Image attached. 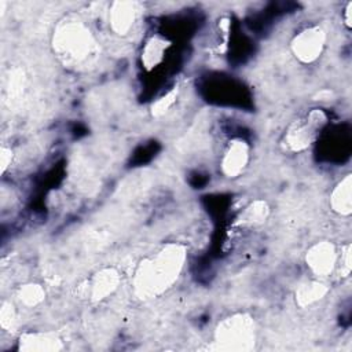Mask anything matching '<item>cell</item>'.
I'll return each mask as SVG.
<instances>
[{
    "mask_svg": "<svg viewBox=\"0 0 352 352\" xmlns=\"http://www.w3.org/2000/svg\"><path fill=\"white\" fill-rule=\"evenodd\" d=\"M187 260V248L170 242L139 261L133 276V293L140 300H151L170 289L182 275Z\"/></svg>",
    "mask_w": 352,
    "mask_h": 352,
    "instance_id": "1",
    "label": "cell"
},
{
    "mask_svg": "<svg viewBox=\"0 0 352 352\" xmlns=\"http://www.w3.org/2000/svg\"><path fill=\"white\" fill-rule=\"evenodd\" d=\"M51 45L58 59L69 67L88 66L99 55L95 34L82 19L76 16H65L56 23Z\"/></svg>",
    "mask_w": 352,
    "mask_h": 352,
    "instance_id": "2",
    "label": "cell"
},
{
    "mask_svg": "<svg viewBox=\"0 0 352 352\" xmlns=\"http://www.w3.org/2000/svg\"><path fill=\"white\" fill-rule=\"evenodd\" d=\"M214 349L226 352H249L257 342V326L252 315L236 312L221 319L213 333Z\"/></svg>",
    "mask_w": 352,
    "mask_h": 352,
    "instance_id": "3",
    "label": "cell"
},
{
    "mask_svg": "<svg viewBox=\"0 0 352 352\" xmlns=\"http://www.w3.org/2000/svg\"><path fill=\"white\" fill-rule=\"evenodd\" d=\"M327 34L319 25L301 29L292 40L290 48L294 58L301 63H314L322 55L326 45Z\"/></svg>",
    "mask_w": 352,
    "mask_h": 352,
    "instance_id": "4",
    "label": "cell"
},
{
    "mask_svg": "<svg viewBox=\"0 0 352 352\" xmlns=\"http://www.w3.org/2000/svg\"><path fill=\"white\" fill-rule=\"evenodd\" d=\"M337 257L338 250L333 242L318 241L305 252V264L315 276L324 278L336 270Z\"/></svg>",
    "mask_w": 352,
    "mask_h": 352,
    "instance_id": "5",
    "label": "cell"
},
{
    "mask_svg": "<svg viewBox=\"0 0 352 352\" xmlns=\"http://www.w3.org/2000/svg\"><path fill=\"white\" fill-rule=\"evenodd\" d=\"M250 160V146L242 138L228 142L220 160V170L228 179H235L246 169Z\"/></svg>",
    "mask_w": 352,
    "mask_h": 352,
    "instance_id": "6",
    "label": "cell"
},
{
    "mask_svg": "<svg viewBox=\"0 0 352 352\" xmlns=\"http://www.w3.org/2000/svg\"><path fill=\"white\" fill-rule=\"evenodd\" d=\"M121 283V274L114 267H104L96 271L89 279L88 285V300L91 302H100L110 297Z\"/></svg>",
    "mask_w": 352,
    "mask_h": 352,
    "instance_id": "7",
    "label": "cell"
},
{
    "mask_svg": "<svg viewBox=\"0 0 352 352\" xmlns=\"http://www.w3.org/2000/svg\"><path fill=\"white\" fill-rule=\"evenodd\" d=\"M65 348L55 331H25L16 341L19 352H59Z\"/></svg>",
    "mask_w": 352,
    "mask_h": 352,
    "instance_id": "8",
    "label": "cell"
},
{
    "mask_svg": "<svg viewBox=\"0 0 352 352\" xmlns=\"http://www.w3.org/2000/svg\"><path fill=\"white\" fill-rule=\"evenodd\" d=\"M138 3L128 0H117L109 8V26L117 36H126L138 18Z\"/></svg>",
    "mask_w": 352,
    "mask_h": 352,
    "instance_id": "9",
    "label": "cell"
},
{
    "mask_svg": "<svg viewBox=\"0 0 352 352\" xmlns=\"http://www.w3.org/2000/svg\"><path fill=\"white\" fill-rule=\"evenodd\" d=\"M316 129H314L307 120L294 121L285 133V144L293 153L305 151L315 140Z\"/></svg>",
    "mask_w": 352,
    "mask_h": 352,
    "instance_id": "10",
    "label": "cell"
},
{
    "mask_svg": "<svg viewBox=\"0 0 352 352\" xmlns=\"http://www.w3.org/2000/svg\"><path fill=\"white\" fill-rule=\"evenodd\" d=\"M169 47L170 41L161 34H153L151 37H148L140 54L142 66L148 72L158 67L164 62Z\"/></svg>",
    "mask_w": 352,
    "mask_h": 352,
    "instance_id": "11",
    "label": "cell"
},
{
    "mask_svg": "<svg viewBox=\"0 0 352 352\" xmlns=\"http://www.w3.org/2000/svg\"><path fill=\"white\" fill-rule=\"evenodd\" d=\"M330 208L340 216L352 213V175H345L330 192Z\"/></svg>",
    "mask_w": 352,
    "mask_h": 352,
    "instance_id": "12",
    "label": "cell"
},
{
    "mask_svg": "<svg viewBox=\"0 0 352 352\" xmlns=\"http://www.w3.org/2000/svg\"><path fill=\"white\" fill-rule=\"evenodd\" d=\"M270 205L264 199H254L248 204L236 216L235 226L242 228H252L264 224L270 216Z\"/></svg>",
    "mask_w": 352,
    "mask_h": 352,
    "instance_id": "13",
    "label": "cell"
},
{
    "mask_svg": "<svg viewBox=\"0 0 352 352\" xmlns=\"http://www.w3.org/2000/svg\"><path fill=\"white\" fill-rule=\"evenodd\" d=\"M327 293L329 286L322 280H307L297 286L294 292V300L300 308H307L324 298Z\"/></svg>",
    "mask_w": 352,
    "mask_h": 352,
    "instance_id": "14",
    "label": "cell"
},
{
    "mask_svg": "<svg viewBox=\"0 0 352 352\" xmlns=\"http://www.w3.org/2000/svg\"><path fill=\"white\" fill-rule=\"evenodd\" d=\"M18 301L26 308H36L45 300V289L37 282H28L16 290Z\"/></svg>",
    "mask_w": 352,
    "mask_h": 352,
    "instance_id": "15",
    "label": "cell"
},
{
    "mask_svg": "<svg viewBox=\"0 0 352 352\" xmlns=\"http://www.w3.org/2000/svg\"><path fill=\"white\" fill-rule=\"evenodd\" d=\"M177 96H179V89L176 87L169 89L162 96H160L155 102H153V104L150 107L151 116L155 117V118H160V117L165 116L175 106L176 100H177Z\"/></svg>",
    "mask_w": 352,
    "mask_h": 352,
    "instance_id": "16",
    "label": "cell"
},
{
    "mask_svg": "<svg viewBox=\"0 0 352 352\" xmlns=\"http://www.w3.org/2000/svg\"><path fill=\"white\" fill-rule=\"evenodd\" d=\"M26 85V76L22 69H14L10 72V77L7 81V91L10 98H18L23 94Z\"/></svg>",
    "mask_w": 352,
    "mask_h": 352,
    "instance_id": "17",
    "label": "cell"
},
{
    "mask_svg": "<svg viewBox=\"0 0 352 352\" xmlns=\"http://www.w3.org/2000/svg\"><path fill=\"white\" fill-rule=\"evenodd\" d=\"M336 268H338L342 278L351 274L352 271V245L351 243H345L341 246V250L338 252Z\"/></svg>",
    "mask_w": 352,
    "mask_h": 352,
    "instance_id": "18",
    "label": "cell"
},
{
    "mask_svg": "<svg viewBox=\"0 0 352 352\" xmlns=\"http://www.w3.org/2000/svg\"><path fill=\"white\" fill-rule=\"evenodd\" d=\"M16 308L11 301H3L0 308V326L3 330H11L14 329L16 323Z\"/></svg>",
    "mask_w": 352,
    "mask_h": 352,
    "instance_id": "19",
    "label": "cell"
},
{
    "mask_svg": "<svg viewBox=\"0 0 352 352\" xmlns=\"http://www.w3.org/2000/svg\"><path fill=\"white\" fill-rule=\"evenodd\" d=\"M307 122L314 128V129H320L326 122H327V116H326V113L323 111V110H320V109H314V110H311L309 113H308V116H307Z\"/></svg>",
    "mask_w": 352,
    "mask_h": 352,
    "instance_id": "20",
    "label": "cell"
},
{
    "mask_svg": "<svg viewBox=\"0 0 352 352\" xmlns=\"http://www.w3.org/2000/svg\"><path fill=\"white\" fill-rule=\"evenodd\" d=\"M12 157H14L12 150L7 146H1V148H0V173L1 175H4L6 170L8 169V166L11 165Z\"/></svg>",
    "mask_w": 352,
    "mask_h": 352,
    "instance_id": "21",
    "label": "cell"
},
{
    "mask_svg": "<svg viewBox=\"0 0 352 352\" xmlns=\"http://www.w3.org/2000/svg\"><path fill=\"white\" fill-rule=\"evenodd\" d=\"M333 96V92L329 89H322L315 95V100H329Z\"/></svg>",
    "mask_w": 352,
    "mask_h": 352,
    "instance_id": "22",
    "label": "cell"
},
{
    "mask_svg": "<svg viewBox=\"0 0 352 352\" xmlns=\"http://www.w3.org/2000/svg\"><path fill=\"white\" fill-rule=\"evenodd\" d=\"M351 8H352V3H348L344 10V22L348 28H351Z\"/></svg>",
    "mask_w": 352,
    "mask_h": 352,
    "instance_id": "23",
    "label": "cell"
},
{
    "mask_svg": "<svg viewBox=\"0 0 352 352\" xmlns=\"http://www.w3.org/2000/svg\"><path fill=\"white\" fill-rule=\"evenodd\" d=\"M0 11H1V16H3V14H4V11H6V1H4V0L0 1Z\"/></svg>",
    "mask_w": 352,
    "mask_h": 352,
    "instance_id": "24",
    "label": "cell"
}]
</instances>
